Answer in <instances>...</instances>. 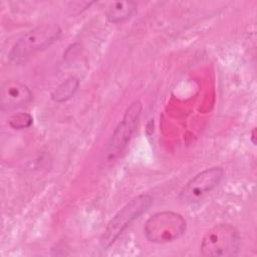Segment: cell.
I'll use <instances>...</instances> for the list:
<instances>
[{
    "label": "cell",
    "instance_id": "6da1fadb",
    "mask_svg": "<svg viewBox=\"0 0 257 257\" xmlns=\"http://www.w3.org/2000/svg\"><path fill=\"white\" fill-rule=\"evenodd\" d=\"M153 204V198L149 194H141L126 203L108 222L100 238V247L107 249L123 231L141 215L149 210Z\"/></svg>",
    "mask_w": 257,
    "mask_h": 257
},
{
    "label": "cell",
    "instance_id": "7a4b0ae2",
    "mask_svg": "<svg viewBox=\"0 0 257 257\" xmlns=\"http://www.w3.org/2000/svg\"><path fill=\"white\" fill-rule=\"evenodd\" d=\"M61 29L57 24H43L21 36L14 44L9 57L15 63L26 61L34 53L54 43L60 36Z\"/></svg>",
    "mask_w": 257,
    "mask_h": 257
},
{
    "label": "cell",
    "instance_id": "3957f363",
    "mask_svg": "<svg viewBox=\"0 0 257 257\" xmlns=\"http://www.w3.org/2000/svg\"><path fill=\"white\" fill-rule=\"evenodd\" d=\"M187 223L182 215L172 211L158 212L151 216L144 227L146 238L157 244L179 239L186 231Z\"/></svg>",
    "mask_w": 257,
    "mask_h": 257
},
{
    "label": "cell",
    "instance_id": "277c9868",
    "mask_svg": "<svg viewBox=\"0 0 257 257\" xmlns=\"http://www.w3.org/2000/svg\"><path fill=\"white\" fill-rule=\"evenodd\" d=\"M240 236L230 224H218L206 232L201 241V253L208 257H230L237 255Z\"/></svg>",
    "mask_w": 257,
    "mask_h": 257
},
{
    "label": "cell",
    "instance_id": "5b68a950",
    "mask_svg": "<svg viewBox=\"0 0 257 257\" xmlns=\"http://www.w3.org/2000/svg\"><path fill=\"white\" fill-rule=\"evenodd\" d=\"M223 175L224 171L220 167H212L198 173L181 190L180 201L186 205L198 203L220 184Z\"/></svg>",
    "mask_w": 257,
    "mask_h": 257
},
{
    "label": "cell",
    "instance_id": "8992f818",
    "mask_svg": "<svg viewBox=\"0 0 257 257\" xmlns=\"http://www.w3.org/2000/svg\"><path fill=\"white\" fill-rule=\"evenodd\" d=\"M141 112L142 103L140 100L134 101L126 108L122 119L115 127L106 149V157L109 161L117 158L126 147L139 122Z\"/></svg>",
    "mask_w": 257,
    "mask_h": 257
},
{
    "label": "cell",
    "instance_id": "52a82bcc",
    "mask_svg": "<svg viewBox=\"0 0 257 257\" xmlns=\"http://www.w3.org/2000/svg\"><path fill=\"white\" fill-rule=\"evenodd\" d=\"M32 99L27 85L15 80L6 81L1 87V106L3 109H15L26 106Z\"/></svg>",
    "mask_w": 257,
    "mask_h": 257
},
{
    "label": "cell",
    "instance_id": "ba28073f",
    "mask_svg": "<svg viewBox=\"0 0 257 257\" xmlns=\"http://www.w3.org/2000/svg\"><path fill=\"white\" fill-rule=\"evenodd\" d=\"M137 10V3L134 1H116L110 4L106 17L110 23H122L128 20Z\"/></svg>",
    "mask_w": 257,
    "mask_h": 257
},
{
    "label": "cell",
    "instance_id": "9c48e42d",
    "mask_svg": "<svg viewBox=\"0 0 257 257\" xmlns=\"http://www.w3.org/2000/svg\"><path fill=\"white\" fill-rule=\"evenodd\" d=\"M79 85L77 78L71 76L60 83L51 93V97L56 102H63L71 98L76 92Z\"/></svg>",
    "mask_w": 257,
    "mask_h": 257
},
{
    "label": "cell",
    "instance_id": "30bf717a",
    "mask_svg": "<svg viewBox=\"0 0 257 257\" xmlns=\"http://www.w3.org/2000/svg\"><path fill=\"white\" fill-rule=\"evenodd\" d=\"M33 122V118L31 114L27 112H19L13 114L9 120V125L14 130H23L29 127Z\"/></svg>",
    "mask_w": 257,
    "mask_h": 257
}]
</instances>
